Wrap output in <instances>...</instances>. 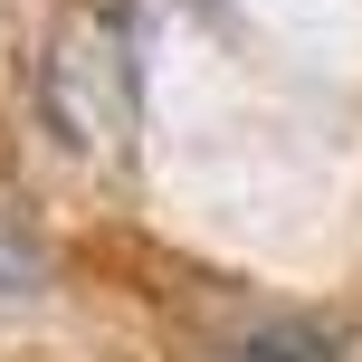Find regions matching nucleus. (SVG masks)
<instances>
[{
  "instance_id": "obj_1",
  "label": "nucleus",
  "mask_w": 362,
  "mask_h": 362,
  "mask_svg": "<svg viewBox=\"0 0 362 362\" xmlns=\"http://www.w3.org/2000/svg\"><path fill=\"white\" fill-rule=\"evenodd\" d=\"M38 95H48V124L67 134L76 153H105L124 163L134 153V115H144V67H134V38L115 10H67L48 38V67H38Z\"/></svg>"
},
{
  "instance_id": "obj_2",
  "label": "nucleus",
  "mask_w": 362,
  "mask_h": 362,
  "mask_svg": "<svg viewBox=\"0 0 362 362\" xmlns=\"http://www.w3.org/2000/svg\"><path fill=\"white\" fill-rule=\"evenodd\" d=\"M229 362H334V325H257L229 344Z\"/></svg>"
}]
</instances>
